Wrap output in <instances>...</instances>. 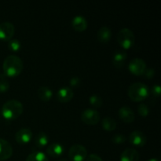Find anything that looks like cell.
I'll return each instance as SVG.
<instances>
[{
  "label": "cell",
  "instance_id": "30",
  "mask_svg": "<svg viewBox=\"0 0 161 161\" xmlns=\"http://www.w3.org/2000/svg\"><path fill=\"white\" fill-rule=\"evenodd\" d=\"M160 92H161V89H160V85L156 84L152 87V93L155 97H160Z\"/></svg>",
  "mask_w": 161,
  "mask_h": 161
},
{
  "label": "cell",
  "instance_id": "24",
  "mask_svg": "<svg viewBox=\"0 0 161 161\" xmlns=\"http://www.w3.org/2000/svg\"><path fill=\"white\" fill-rule=\"evenodd\" d=\"M8 48L14 52H17L21 48V44L20 41L17 39H12L9 41L8 43Z\"/></svg>",
  "mask_w": 161,
  "mask_h": 161
},
{
  "label": "cell",
  "instance_id": "11",
  "mask_svg": "<svg viewBox=\"0 0 161 161\" xmlns=\"http://www.w3.org/2000/svg\"><path fill=\"white\" fill-rule=\"evenodd\" d=\"M118 116L119 119L124 123L130 124L135 121V115L133 110L128 106H123L118 111Z\"/></svg>",
  "mask_w": 161,
  "mask_h": 161
},
{
  "label": "cell",
  "instance_id": "18",
  "mask_svg": "<svg viewBox=\"0 0 161 161\" xmlns=\"http://www.w3.org/2000/svg\"><path fill=\"white\" fill-rule=\"evenodd\" d=\"M97 39L102 43H106L111 39L112 31L109 28L106 26H102L97 31Z\"/></svg>",
  "mask_w": 161,
  "mask_h": 161
},
{
  "label": "cell",
  "instance_id": "2",
  "mask_svg": "<svg viewBox=\"0 0 161 161\" xmlns=\"http://www.w3.org/2000/svg\"><path fill=\"white\" fill-rule=\"evenodd\" d=\"M24 106L20 102L15 99L7 101L2 108V115L6 120H14L21 116Z\"/></svg>",
  "mask_w": 161,
  "mask_h": 161
},
{
  "label": "cell",
  "instance_id": "31",
  "mask_svg": "<svg viewBox=\"0 0 161 161\" xmlns=\"http://www.w3.org/2000/svg\"><path fill=\"white\" fill-rule=\"evenodd\" d=\"M86 161H103L102 159L99 156L96 155V154H90L86 157Z\"/></svg>",
  "mask_w": 161,
  "mask_h": 161
},
{
  "label": "cell",
  "instance_id": "33",
  "mask_svg": "<svg viewBox=\"0 0 161 161\" xmlns=\"http://www.w3.org/2000/svg\"><path fill=\"white\" fill-rule=\"evenodd\" d=\"M3 76H6V75H5L4 74H1V73H0V79H1V78H3Z\"/></svg>",
  "mask_w": 161,
  "mask_h": 161
},
{
  "label": "cell",
  "instance_id": "7",
  "mask_svg": "<svg viewBox=\"0 0 161 161\" xmlns=\"http://www.w3.org/2000/svg\"><path fill=\"white\" fill-rule=\"evenodd\" d=\"M128 69L133 75H137V76L142 75L146 69V61L142 58H134L129 63Z\"/></svg>",
  "mask_w": 161,
  "mask_h": 161
},
{
  "label": "cell",
  "instance_id": "19",
  "mask_svg": "<svg viewBox=\"0 0 161 161\" xmlns=\"http://www.w3.org/2000/svg\"><path fill=\"white\" fill-rule=\"evenodd\" d=\"M39 99L42 102H49L53 97V91L48 86H40L37 91Z\"/></svg>",
  "mask_w": 161,
  "mask_h": 161
},
{
  "label": "cell",
  "instance_id": "14",
  "mask_svg": "<svg viewBox=\"0 0 161 161\" xmlns=\"http://www.w3.org/2000/svg\"><path fill=\"white\" fill-rule=\"evenodd\" d=\"M72 26L75 31L82 32L87 28V20L83 16H75L72 20Z\"/></svg>",
  "mask_w": 161,
  "mask_h": 161
},
{
  "label": "cell",
  "instance_id": "3",
  "mask_svg": "<svg viewBox=\"0 0 161 161\" xmlns=\"http://www.w3.org/2000/svg\"><path fill=\"white\" fill-rule=\"evenodd\" d=\"M127 94L130 100L135 102H139L147 98L149 94V90L144 83H135L129 86Z\"/></svg>",
  "mask_w": 161,
  "mask_h": 161
},
{
  "label": "cell",
  "instance_id": "34",
  "mask_svg": "<svg viewBox=\"0 0 161 161\" xmlns=\"http://www.w3.org/2000/svg\"><path fill=\"white\" fill-rule=\"evenodd\" d=\"M58 161H68L66 159H61V160H59Z\"/></svg>",
  "mask_w": 161,
  "mask_h": 161
},
{
  "label": "cell",
  "instance_id": "4",
  "mask_svg": "<svg viewBox=\"0 0 161 161\" xmlns=\"http://www.w3.org/2000/svg\"><path fill=\"white\" fill-rule=\"evenodd\" d=\"M116 40L123 49L128 50L135 45V36L131 30L124 28L119 31L116 36Z\"/></svg>",
  "mask_w": 161,
  "mask_h": 161
},
{
  "label": "cell",
  "instance_id": "28",
  "mask_svg": "<svg viewBox=\"0 0 161 161\" xmlns=\"http://www.w3.org/2000/svg\"><path fill=\"white\" fill-rule=\"evenodd\" d=\"M156 72L155 70H154V69H153V68H149V69H147V68H146V69L145 70L142 75L146 79H152L153 78Z\"/></svg>",
  "mask_w": 161,
  "mask_h": 161
},
{
  "label": "cell",
  "instance_id": "9",
  "mask_svg": "<svg viewBox=\"0 0 161 161\" xmlns=\"http://www.w3.org/2000/svg\"><path fill=\"white\" fill-rule=\"evenodd\" d=\"M128 139L132 146L137 147H142L147 142V138L145 134L140 130H134L133 132H131L129 135Z\"/></svg>",
  "mask_w": 161,
  "mask_h": 161
},
{
  "label": "cell",
  "instance_id": "32",
  "mask_svg": "<svg viewBox=\"0 0 161 161\" xmlns=\"http://www.w3.org/2000/svg\"><path fill=\"white\" fill-rule=\"evenodd\" d=\"M147 161H160V160L157 158H151V159H149V160H148Z\"/></svg>",
  "mask_w": 161,
  "mask_h": 161
},
{
  "label": "cell",
  "instance_id": "1",
  "mask_svg": "<svg viewBox=\"0 0 161 161\" xmlns=\"http://www.w3.org/2000/svg\"><path fill=\"white\" fill-rule=\"evenodd\" d=\"M4 75L8 77H16L20 75L24 69L22 60L17 55H9L3 61Z\"/></svg>",
  "mask_w": 161,
  "mask_h": 161
},
{
  "label": "cell",
  "instance_id": "29",
  "mask_svg": "<svg viewBox=\"0 0 161 161\" xmlns=\"http://www.w3.org/2000/svg\"><path fill=\"white\" fill-rule=\"evenodd\" d=\"M80 83H81V80L76 76L72 77L70 80V81H69V84H70L72 87H76V86H80Z\"/></svg>",
  "mask_w": 161,
  "mask_h": 161
},
{
  "label": "cell",
  "instance_id": "12",
  "mask_svg": "<svg viewBox=\"0 0 161 161\" xmlns=\"http://www.w3.org/2000/svg\"><path fill=\"white\" fill-rule=\"evenodd\" d=\"M13 154V147L6 140L0 138V161L10 158Z\"/></svg>",
  "mask_w": 161,
  "mask_h": 161
},
{
  "label": "cell",
  "instance_id": "16",
  "mask_svg": "<svg viewBox=\"0 0 161 161\" xmlns=\"http://www.w3.org/2000/svg\"><path fill=\"white\" fill-rule=\"evenodd\" d=\"M127 54L124 50H119L114 53L113 57V64L116 68L120 69L125 64L127 61Z\"/></svg>",
  "mask_w": 161,
  "mask_h": 161
},
{
  "label": "cell",
  "instance_id": "26",
  "mask_svg": "<svg viewBox=\"0 0 161 161\" xmlns=\"http://www.w3.org/2000/svg\"><path fill=\"white\" fill-rule=\"evenodd\" d=\"M149 108L146 105V104H140L138 107V113L139 116H142V117H146V116H149Z\"/></svg>",
  "mask_w": 161,
  "mask_h": 161
},
{
  "label": "cell",
  "instance_id": "21",
  "mask_svg": "<svg viewBox=\"0 0 161 161\" xmlns=\"http://www.w3.org/2000/svg\"><path fill=\"white\" fill-rule=\"evenodd\" d=\"M49 142V137L45 132L41 131L36 135V138H35V144L37 147L42 148L45 147Z\"/></svg>",
  "mask_w": 161,
  "mask_h": 161
},
{
  "label": "cell",
  "instance_id": "27",
  "mask_svg": "<svg viewBox=\"0 0 161 161\" xmlns=\"http://www.w3.org/2000/svg\"><path fill=\"white\" fill-rule=\"evenodd\" d=\"M9 88V83L6 80V76L0 79V93H4L7 91Z\"/></svg>",
  "mask_w": 161,
  "mask_h": 161
},
{
  "label": "cell",
  "instance_id": "25",
  "mask_svg": "<svg viewBox=\"0 0 161 161\" xmlns=\"http://www.w3.org/2000/svg\"><path fill=\"white\" fill-rule=\"evenodd\" d=\"M111 141L116 145H121L127 141V138L125 135H122V134H116V135H113V138H111Z\"/></svg>",
  "mask_w": 161,
  "mask_h": 161
},
{
  "label": "cell",
  "instance_id": "5",
  "mask_svg": "<svg viewBox=\"0 0 161 161\" xmlns=\"http://www.w3.org/2000/svg\"><path fill=\"white\" fill-rule=\"evenodd\" d=\"M69 157L72 161H84L87 157V150L82 145L75 144L69 149Z\"/></svg>",
  "mask_w": 161,
  "mask_h": 161
},
{
  "label": "cell",
  "instance_id": "6",
  "mask_svg": "<svg viewBox=\"0 0 161 161\" xmlns=\"http://www.w3.org/2000/svg\"><path fill=\"white\" fill-rule=\"evenodd\" d=\"M100 114L98 112L92 108H87L84 110L81 114L82 121L86 125H96L100 121Z\"/></svg>",
  "mask_w": 161,
  "mask_h": 161
},
{
  "label": "cell",
  "instance_id": "17",
  "mask_svg": "<svg viewBox=\"0 0 161 161\" xmlns=\"http://www.w3.org/2000/svg\"><path fill=\"white\" fill-rule=\"evenodd\" d=\"M120 161H139V153L135 149H126L121 153Z\"/></svg>",
  "mask_w": 161,
  "mask_h": 161
},
{
  "label": "cell",
  "instance_id": "20",
  "mask_svg": "<svg viewBox=\"0 0 161 161\" xmlns=\"http://www.w3.org/2000/svg\"><path fill=\"white\" fill-rule=\"evenodd\" d=\"M102 128L106 131H113V130H116L117 124L113 118L106 116V117H104L102 119Z\"/></svg>",
  "mask_w": 161,
  "mask_h": 161
},
{
  "label": "cell",
  "instance_id": "13",
  "mask_svg": "<svg viewBox=\"0 0 161 161\" xmlns=\"http://www.w3.org/2000/svg\"><path fill=\"white\" fill-rule=\"evenodd\" d=\"M56 97L57 99H58L60 102L66 103V102H70V101L73 98L74 92L73 91H72V88L64 86V87H62L61 88V89L58 90V91L57 92Z\"/></svg>",
  "mask_w": 161,
  "mask_h": 161
},
{
  "label": "cell",
  "instance_id": "23",
  "mask_svg": "<svg viewBox=\"0 0 161 161\" xmlns=\"http://www.w3.org/2000/svg\"><path fill=\"white\" fill-rule=\"evenodd\" d=\"M89 103L91 106L94 107V108H100L103 104V101L99 95L93 94L89 97Z\"/></svg>",
  "mask_w": 161,
  "mask_h": 161
},
{
  "label": "cell",
  "instance_id": "8",
  "mask_svg": "<svg viewBox=\"0 0 161 161\" xmlns=\"http://www.w3.org/2000/svg\"><path fill=\"white\" fill-rule=\"evenodd\" d=\"M15 33V27L10 22H3L0 24V39L9 41L13 39Z\"/></svg>",
  "mask_w": 161,
  "mask_h": 161
},
{
  "label": "cell",
  "instance_id": "15",
  "mask_svg": "<svg viewBox=\"0 0 161 161\" xmlns=\"http://www.w3.org/2000/svg\"><path fill=\"white\" fill-rule=\"evenodd\" d=\"M64 152V148L60 143H52L49 145L47 149V153L50 157L58 158L61 157Z\"/></svg>",
  "mask_w": 161,
  "mask_h": 161
},
{
  "label": "cell",
  "instance_id": "22",
  "mask_svg": "<svg viewBox=\"0 0 161 161\" xmlns=\"http://www.w3.org/2000/svg\"><path fill=\"white\" fill-rule=\"evenodd\" d=\"M26 161H49L48 157L42 152H33L28 156Z\"/></svg>",
  "mask_w": 161,
  "mask_h": 161
},
{
  "label": "cell",
  "instance_id": "10",
  "mask_svg": "<svg viewBox=\"0 0 161 161\" xmlns=\"http://www.w3.org/2000/svg\"><path fill=\"white\" fill-rule=\"evenodd\" d=\"M32 138V132L29 128H21L16 133L15 139L20 145H26Z\"/></svg>",
  "mask_w": 161,
  "mask_h": 161
}]
</instances>
